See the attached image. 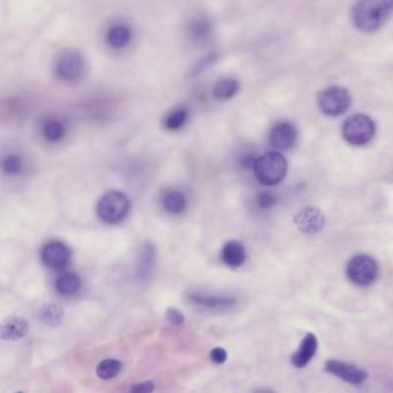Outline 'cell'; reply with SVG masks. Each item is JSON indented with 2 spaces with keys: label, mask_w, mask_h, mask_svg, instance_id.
<instances>
[{
  "label": "cell",
  "mask_w": 393,
  "mask_h": 393,
  "mask_svg": "<svg viewBox=\"0 0 393 393\" xmlns=\"http://www.w3.org/2000/svg\"><path fill=\"white\" fill-rule=\"evenodd\" d=\"M133 40V33L127 25L125 23H114L110 27L106 33V42L110 48L114 50H121L127 48Z\"/></svg>",
  "instance_id": "4fadbf2b"
},
{
  "label": "cell",
  "mask_w": 393,
  "mask_h": 393,
  "mask_svg": "<svg viewBox=\"0 0 393 393\" xmlns=\"http://www.w3.org/2000/svg\"><path fill=\"white\" fill-rule=\"evenodd\" d=\"M166 318H168V322H171L172 325H183L185 322V317L182 315L178 309L175 308H170L166 312Z\"/></svg>",
  "instance_id": "484cf974"
},
{
  "label": "cell",
  "mask_w": 393,
  "mask_h": 393,
  "mask_svg": "<svg viewBox=\"0 0 393 393\" xmlns=\"http://www.w3.org/2000/svg\"><path fill=\"white\" fill-rule=\"evenodd\" d=\"M295 225L303 233L317 234L325 225V217L316 207H303L294 216Z\"/></svg>",
  "instance_id": "8fae6325"
},
{
  "label": "cell",
  "mask_w": 393,
  "mask_h": 393,
  "mask_svg": "<svg viewBox=\"0 0 393 393\" xmlns=\"http://www.w3.org/2000/svg\"><path fill=\"white\" fill-rule=\"evenodd\" d=\"M3 168L8 175H18V172L21 171L22 160L20 157L16 155H11V156L6 157L3 164Z\"/></svg>",
  "instance_id": "d4e9b609"
},
{
  "label": "cell",
  "mask_w": 393,
  "mask_h": 393,
  "mask_svg": "<svg viewBox=\"0 0 393 393\" xmlns=\"http://www.w3.org/2000/svg\"><path fill=\"white\" fill-rule=\"evenodd\" d=\"M190 299L199 306L209 308V309H229L236 305L237 300L231 296H220V295L190 294Z\"/></svg>",
  "instance_id": "2e32d148"
},
{
  "label": "cell",
  "mask_w": 393,
  "mask_h": 393,
  "mask_svg": "<svg viewBox=\"0 0 393 393\" xmlns=\"http://www.w3.org/2000/svg\"><path fill=\"white\" fill-rule=\"evenodd\" d=\"M325 372L337 376L339 379L351 384H362L368 379V372L353 364H345L342 361L329 360L325 364Z\"/></svg>",
  "instance_id": "30bf717a"
},
{
  "label": "cell",
  "mask_w": 393,
  "mask_h": 393,
  "mask_svg": "<svg viewBox=\"0 0 393 393\" xmlns=\"http://www.w3.org/2000/svg\"><path fill=\"white\" fill-rule=\"evenodd\" d=\"M187 207L186 197L179 192H171L164 199V207L172 215H179L185 212Z\"/></svg>",
  "instance_id": "603a6c76"
},
{
  "label": "cell",
  "mask_w": 393,
  "mask_h": 393,
  "mask_svg": "<svg viewBox=\"0 0 393 393\" xmlns=\"http://www.w3.org/2000/svg\"><path fill=\"white\" fill-rule=\"evenodd\" d=\"M44 138H47L50 142H58L60 141L64 135H65V126L62 124V121L58 119H48L43 124L42 127Z\"/></svg>",
  "instance_id": "44dd1931"
},
{
  "label": "cell",
  "mask_w": 393,
  "mask_h": 393,
  "mask_svg": "<svg viewBox=\"0 0 393 393\" xmlns=\"http://www.w3.org/2000/svg\"><path fill=\"white\" fill-rule=\"evenodd\" d=\"M224 264L229 268H240L246 262V249L240 241L231 240L224 244L220 254Z\"/></svg>",
  "instance_id": "5bb4252c"
},
{
  "label": "cell",
  "mask_w": 393,
  "mask_h": 393,
  "mask_svg": "<svg viewBox=\"0 0 393 393\" xmlns=\"http://www.w3.org/2000/svg\"><path fill=\"white\" fill-rule=\"evenodd\" d=\"M62 307L57 306V305H47L44 306L40 312V318L44 325H58L62 323Z\"/></svg>",
  "instance_id": "cb8c5ba5"
},
{
  "label": "cell",
  "mask_w": 393,
  "mask_h": 393,
  "mask_svg": "<svg viewBox=\"0 0 393 393\" xmlns=\"http://www.w3.org/2000/svg\"><path fill=\"white\" fill-rule=\"evenodd\" d=\"M253 168L259 183L264 186H276L286 177L288 160L281 153L270 151L259 156Z\"/></svg>",
  "instance_id": "7a4b0ae2"
},
{
  "label": "cell",
  "mask_w": 393,
  "mask_h": 393,
  "mask_svg": "<svg viewBox=\"0 0 393 393\" xmlns=\"http://www.w3.org/2000/svg\"><path fill=\"white\" fill-rule=\"evenodd\" d=\"M318 342L316 335L314 333H308L303 338V342L299 346L298 351L292 355V364L296 368L306 367L316 354Z\"/></svg>",
  "instance_id": "7c38bea8"
},
{
  "label": "cell",
  "mask_w": 393,
  "mask_h": 393,
  "mask_svg": "<svg viewBox=\"0 0 393 393\" xmlns=\"http://www.w3.org/2000/svg\"><path fill=\"white\" fill-rule=\"evenodd\" d=\"M86 64L80 53L75 51L65 52L55 65V74L60 80L73 84L84 77Z\"/></svg>",
  "instance_id": "52a82bcc"
},
{
  "label": "cell",
  "mask_w": 393,
  "mask_h": 393,
  "mask_svg": "<svg viewBox=\"0 0 393 393\" xmlns=\"http://www.w3.org/2000/svg\"><path fill=\"white\" fill-rule=\"evenodd\" d=\"M298 140V129L290 121H281L270 131L269 142L277 150H288Z\"/></svg>",
  "instance_id": "9c48e42d"
},
{
  "label": "cell",
  "mask_w": 393,
  "mask_h": 393,
  "mask_svg": "<svg viewBox=\"0 0 393 393\" xmlns=\"http://www.w3.org/2000/svg\"><path fill=\"white\" fill-rule=\"evenodd\" d=\"M81 288L80 277L77 273L65 272L62 273L55 281V288L59 294L69 296L75 294Z\"/></svg>",
  "instance_id": "e0dca14e"
},
{
  "label": "cell",
  "mask_w": 393,
  "mask_h": 393,
  "mask_svg": "<svg viewBox=\"0 0 393 393\" xmlns=\"http://www.w3.org/2000/svg\"><path fill=\"white\" fill-rule=\"evenodd\" d=\"M346 275L353 284L369 286L379 276V266L372 256L359 254L350 259L346 268Z\"/></svg>",
  "instance_id": "8992f818"
},
{
  "label": "cell",
  "mask_w": 393,
  "mask_h": 393,
  "mask_svg": "<svg viewBox=\"0 0 393 393\" xmlns=\"http://www.w3.org/2000/svg\"><path fill=\"white\" fill-rule=\"evenodd\" d=\"M71 255V249L62 241H50L40 253L44 264L51 269L65 268L68 264Z\"/></svg>",
  "instance_id": "ba28073f"
},
{
  "label": "cell",
  "mask_w": 393,
  "mask_h": 393,
  "mask_svg": "<svg viewBox=\"0 0 393 393\" xmlns=\"http://www.w3.org/2000/svg\"><path fill=\"white\" fill-rule=\"evenodd\" d=\"M121 367H123V364H121V361L114 360V359H106V360L99 362V366L96 368V374L99 379H114L121 372Z\"/></svg>",
  "instance_id": "7402d4cb"
},
{
  "label": "cell",
  "mask_w": 393,
  "mask_h": 393,
  "mask_svg": "<svg viewBox=\"0 0 393 393\" xmlns=\"http://www.w3.org/2000/svg\"><path fill=\"white\" fill-rule=\"evenodd\" d=\"M131 202L124 193L110 192L99 200L97 214L103 222L116 224L126 218Z\"/></svg>",
  "instance_id": "5b68a950"
},
{
  "label": "cell",
  "mask_w": 393,
  "mask_h": 393,
  "mask_svg": "<svg viewBox=\"0 0 393 393\" xmlns=\"http://www.w3.org/2000/svg\"><path fill=\"white\" fill-rule=\"evenodd\" d=\"M273 202H275V199L270 193H263L259 196V205L262 209H269Z\"/></svg>",
  "instance_id": "f1b7e54d"
},
{
  "label": "cell",
  "mask_w": 393,
  "mask_h": 393,
  "mask_svg": "<svg viewBox=\"0 0 393 393\" xmlns=\"http://www.w3.org/2000/svg\"><path fill=\"white\" fill-rule=\"evenodd\" d=\"M190 112L186 107H178L168 113L164 119V126L168 131H178L186 125Z\"/></svg>",
  "instance_id": "ffe728a7"
},
{
  "label": "cell",
  "mask_w": 393,
  "mask_h": 393,
  "mask_svg": "<svg viewBox=\"0 0 393 393\" xmlns=\"http://www.w3.org/2000/svg\"><path fill=\"white\" fill-rule=\"evenodd\" d=\"M317 104L325 116L339 117L350 109L352 96L345 88L333 86L320 91L317 97Z\"/></svg>",
  "instance_id": "277c9868"
},
{
  "label": "cell",
  "mask_w": 393,
  "mask_h": 393,
  "mask_svg": "<svg viewBox=\"0 0 393 393\" xmlns=\"http://www.w3.org/2000/svg\"><path fill=\"white\" fill-rule=\"evenodd\" d=\"M29 331V325L25 318L12 317L5 320L0 328V335L4 340H18Z\"/></svg>",
  "instance_id": "9a60e30c"
},
{
  "label": "cell",
  "mask_w": 393,
  "mask_h": 393,
  "mask_svg": "<svg viewBox=\"0 0 393 393\" xmlns=\"http://www.w3.org/2000/svg\"><path fill=\"white\" fill-rule=\"evenodd\" d=\"M188 31L192 40L195 42H204L212 35V22L204 18H194L188 26Z\"/></svg>",
  "instance_id": "d6986e66"
},
{
  "label": "cell",
  "mask_w": 393,
  "mask_h": 393,
  "mask_svg": "<svg viewBox=\"0 0 393 393\" xmlns=\"http://www.w3.org/2000/svg\"><path fill=\"white\" fill-rule=\"evenodd\" d=\"M346 142L352 146H366L376 134V125L372 118L362 113L353 114L346 119L342 128Z\"/></svg>",
  "instance_id": "3957f363"
},
{
  "label": "cell",
  "mask_w": 393,
  "mask_h": 393,
  "mask_svg": "<svg viewBox=\"0 0 393 393\" xmlns=\"http://www.w3.org/2000/svg\"><path fill=\"white\" fill-rule=\"evenodd\" d=\"M393 13V0H357L352 10L354 26L362 33H374Z\"/></svg>",
  "instance_id": "6da1fadb"
},
{
  "label": "cell",
  "mask_w": 393,
  "mask_h": 393,
  "mask_svg": "<svg viewBox=\"0 0 393 393\" xmlns=\"http://www.w3.org/2000/svg\"><path fill=\"white\" fill-rule=\"evenodd\" d=\"M240 84L233 77L222 79L216 84L214 88V96L218 101H227L237 95Z\"/></svg>",
  "instance_id": "ac0fdd59"
},
{
  "label": "cell",
  "mask_w": 393,
  "mask_h": 393,
  "mask_svg": "<svg viewBox=\"0 0 393 393\" xmlns=\"http://www.w3.org/2000/svg\"><path fill=\"white\" fill-rule=\"evenodd\" d=\"M153 389H155V385H153V382L140 383V384L135 385L134 388L131 389V392L149 393L153 392Z\"/></svg>",
  "instance_id": "83f0119b"
},
{
  "label": "cell",
  "mask_w": 393,
  "mask_h": 393,
  "mask_svg": "<svg viewBox=\"0 0 393 393\" xmlns=\"http://www.w3.org/2000/svg\"><path fill=\"white\" fill-rule=\"evenodd\" d=\"M210 357L212 360L217 364H222L225 362L227 359V352H226L222 347H216L210 352Z\"/></svg>",
  "instance_id": "4316f807"
}]
</instances>
